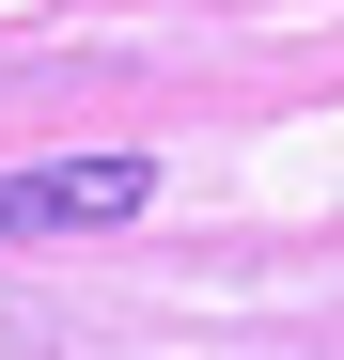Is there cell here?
<instances>
[{
    "label": "cell",
    "instance_id": "1",
    "mask_svg": "<svg viewBox=\"0 0 344 360\" xmlns=\"http://www.w3.org/2000/svg\"><path fill=\"white\" fill-rule=\"evenodd\" d=\"M157 204V157H32V172H0V251L16 235H110V219H141Z\"/></svg>",
    "mask_w": 344,
    "mask_h": 360
},
{
    "label": "cell",
    "instance_id": "2",
    "mask_svg": "<svg viewBox=\"0 0 344 360\" xmlns=\"http://www.w3.org/2000/svg\"><path fill=\"white\" fill-rule=\"evenodd\" d=\"M0 360H63V314H47L32 282H0Z\"/></svg>",
    "mask_w": 344,
    "mask_h": 360
}]
</instances>
